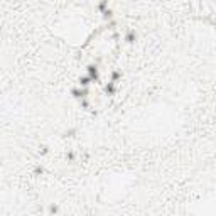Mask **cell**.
<instances>
[{"label":"cell","mask_w":216,"mask_h":216,"mask_svg":"<svg viewBox=\"0 0 216 216\" xmlns=\"http://www.w3.org/2000/svg\"><path fill=\"white\" fill-rule=\"evenodd\" d=\"M88 74H90V80H96L98 78V68L96 66H88Z\"/></svg>","instance_id":"6da1fadb"},{"label":"cell","mask_w":216,"mask_h":216,"mask_svg":"<svg viewBox=\"0 0 216 216\" xmlns=\"http://www.w3.org/2000/svg\"><path fill=\"white\" fill-rule=\"evenodd\" d=\"M88 83H90V76H83V78H80V85L85 88V86H88Z\"/></svg>","instance_id":"7a4b0ae2"}]
</instances>
